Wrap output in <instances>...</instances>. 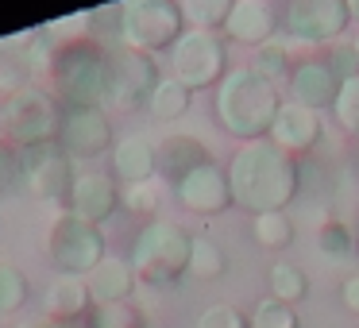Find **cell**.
Here are the masks:
<instances>
[{
    "mask_svg": "<svg viewBox=\"0 0 359 328\" xmlns=\"http://www.w3.org/2000/svg\"><path fill=\"white\" fill-rule=\"evenodd\" d=\"M355 50H359V35H355Z\"/></svg>",
    "mask_w": 359,
    "mask_h": 328,
    "instance_id": "42",
    "label": "cell"
},
{
    "mask_svg": "<svg viewBox=\"0 0 359 328\" xmlns=\"http://www.w3.org/2000/svg\"><path fill=\"white\" fill-rule=\"evenodd\" d=\"M143 328H166V324H155V320H147V324H143Z\"/></svg>",
    "mask_w": 359,
    "mask_h": 328,
    "instance_id": "41",
    "label": "cell"
},
{
    "mask_svg": "<svg viewBox=\"0 0 359 328\" xmlns=\"http://www.w3.org/2000/svg\"><path fill=\"white\" fill-rule=\"evenodd\" d=\"M66 212L101 228L104 220H112L120 212V182L104 170H81L74 178L70 197H66Z\"/></svg>",
    "mask_w": 359,
    "mask_h": 328,
    "instance_id": "14",
    "label": "cell"
},
{
    "mask_svg": "<svg viewBox=\"0 0 359 328\" xmlns=\"http://www.w3.org/2000/svg\"><path fill=\"white\" fill-rule=\"evenodd\" d=\"M86 286H89L93 305H120V301H132L140 278H135V271H132V263H128V259L104 255L101 263L93 266V274L86 278Z\"/></svg>",
    "mask_w": 359,
    "mask_h": 328,
    "instance_id": "20",
    "label": "cell"
},
{
    "mask_svg": "<svg viewBox=\"0 0 359 328\" xmlns=\"http://www.w3.org/2000/svg\"><path fill=\"white\" fill-rule=\"evenodd\" d=\"M0 139H4V128H0Z\"/></svg>",
    "mask_w": 359,
    "mask_h": 328,
    "instance_id": "43",
    "label": "cell"
},
{
    "mask_svg": "<svg viewBox=\"0 0 359 328\" xmlns=\"http://www.w3.org/2000/svg\"><path fill=\"white\" fill-rule=\"evenodd\" d=\"M0 128H4V143H12L16 151L55 143L62 128V104L55 101L50 89L32 81L20 93L0 101Z\"/></svg>",
    "mask_w": 359,
    "mask_h": 328,
    "instance_id": "5",
    "label": "cell"
},
{
    "mask_svg": "<svg viewBox=\"0 0 359 328\" xmlns=\"http://www.w3.org/2000/svg\"><path fill=\"white\" fill-rule=\"evenodd\" d=\"M109 163H112V178L124 182V186H140V182H151V178L158 174L155 139H151V135H143V132L124 135V139L112 143Z\"/></svg>",
    "mask_w": 359,
    "mask_h": 328,
    "instance_id": "18",
    "label": "cell"
},
{
    "mask_svg": "<svg viewBox=\"0 0 359 328\" xmlns=\"http://www.w3.org/2000/svg\"><path fill=\"white\" fill-rule=\"evenodd\" d=\"M266 286H271V294L266 297H274V301H282V305H302L305 297H309V274L302 271L297 263H274L271 271H266Z\"/></svg>",
    "mask_w": 359,
    "mask_h": 328,
    "instance_id": "23",
    "label": "cell"
},
{
    "mask_svg": "<svg viewBox=\"0 0 359 328\" xmlns=\"http://www.w3.org/2000/svg\"><path fill=\"white\" fill-rule=\"evenodd\" d=\"M47 78L62 109H104L109 104V47L97 39L62 43L55 47Z\"/></svg>",
    "mask_w": 359,
    "mask_h": 328,
    "instance_id": "3",
    "label": "cell"
},
{
    "mask_svg": "<svg viewBox=\"0 0 359 328\" xmlns=\"http://www.w3.org/2000/svg\"><path fill=\"white\" fill-rule=\"evenodd\" d=\"M194 328H251V324H248V313L236 309L232 301H212L197 313Z\"/></svg>",
    "mask_w": 359,
    "mask_h": 328,
    "instance_id": "33",
    "label": "cell"
},
{
    "mask_svg": "<svg viewBox=\"0 0 359 328\" xmlns=\"http://www.w3.org/2000/svg\"><path fill=\"white\" fill-rule=\"evenodd\" d=\"M182 32H186V16H182L178 0H128V4H120V47H132L155 58L158 50H170Z\"/></svg>",
    "mask_w": 359,
    "mask_h": 328,
    "instance_id": "6",
    "label": "cell"
},
{
    "mask_svg": "<svg viewBox=\"0 0 359 328\" xmlns=\"http://www.w3.org/2000/svg\"><path fill=\"white\" fill-rule=\"evenodd\" d=\"M228 66V39L220 32L186 27L178 43L170 47V78H178L189 93L197 89H217L224 81Z\"/></svg>",
    "mask_w": 359,
    "mask_h": 328,
    "instance_id": "7",
    "label": "cell"
},
{
    "mask_svg": "<svg viewBox=\"0 0 359 328\" xmlns=\"http://www.w3.org/2000/svg\"><path fill=\"white\" fill-rule=\"evenodd\" d=\"M104 255H109V243H104V232L97 224L74 217V212L55 217V224L47 232V259L58 274L89 278Z\"/></svg>",
    "mask_w": 359,
    "mask_h": 328,
    "instance_id": "8",
    "label": "cell"
},
{
    "mask_svg": "<svg viewBox=\"0 0 359 328\" xmlns=\"http://www.w3.org/2000/svg\"><path fill=\"white\" fill-rule=\"evenodd\" d=\"M228 12H232V0H186L182 4L186 27H201V32H220Z\"/></svg>",
    "mask_w": 359,
    "mask_h": 328,
    "instance_id": "29",
    "label": "cell"
},
{
    "mask_svg": "<svg viewBox=\"0 0 359 328\" xmlns=\"http://www.w3.org/2000/svg\"><path fill=\"white\" fill-rule=\"evenodd\" d=\"M325 62H328V70L336 74L340 81H351V78H359V50H355V43H332V47L325 50Z\"/></svg>",
    "mask_w": 359,
    "mask_h": 328,
    "instance_id": "37",
    "label": "cell"
},
{
    "mask_svg": "<svg viewBox=\"0 0 359 328\" xmlns=\"http://www.w3.org/2000/svg\"><path fill=\"white\" fill-rule=\"evenodd\" d=\"M332 116H336V124H340L344 132L359 139V78H351V81L340 86V97H336V104H332Z\"/></svg>",
    "mask_w": 359,
    "mask_h": 328,
    "instance_id": "34",
    "label": "cell"
},
{
    "mask_svg": "<svg viewBox=\"0 0 359 328\" xmlns=\"http://www.w3.org/2000/svg\"><path fill=\"white\" fill-rule=\"evenodd\" d=\"M251 70H259L266 81H274V86H278L282 78H290V74H294V50H290V39L274 35L271 43H263V47L255 50V58H251Z\"/></svg>",
    "mask_w": 359,
    "mask_h": 328,
    "instance_id": "27",
    "label": "cell"
},
{
    "mask_svg": "<svg viewBox=\"0 0 359 328\" xmlns=\"http://www.w3.org/2000/svg\"><path fill=\"white\" fill-rule=\"evenodd\" d=\"M158 205H163V189L151 182H140V186H124L120 189V209H128L132 217H147L158 220Z\"/></svg>",
    "mask_w": 359,
    "mask_h": 328,
    "instance_id": "32",
    "label": "cell"
},
{
    "mask_svg": "<svg viewBox=\"0 0 359 328\" xmlns=\"http://www.w3.org/2000/svg\"><path fill=\"white\" fill-rule=\"evenodd\" d=\"M220 35L232 43H243V47H263L278 35V16L266 0H232V12H228Z\"/></svg>",
    "mask_w": 359,
    "mask_h": 328,
    "instance_id": "16",
    "label": "cell"
},
{
    "mask_svg": "<svg viewBox=\"0 0 359 328\" xmlns=\"http://www.w3.org/2000/svg\"><path fill=\"white\" fill-rule=\"evenodd\" d=\"M297 228L286 212H263V217H251V240L263 251H286L294 243Z\"/></svg>",
    "mask_w": 359,
    "mask_h": 328,
    "instance_id": "26",
    "label": "cell"
},
{
    "mask_svg": "<svg viewBox=\"0 0 359 328\" xmlns=\"http://www.w3.org/2000/svg\"><path fill=\"white\" fill-rule=\"evenodd\" d=\"M58 147L81 163V158H97L112 151V120L104 109H62V128H58Z\"/></svg>",
    "mask_w": 359,
    "mask_h": 328,
    "instance_id": "12",
    "label": "cell"
},
{
    "mask_svg": "<svg viewBox=\"0 0 359 328\" xmlns=\"http://www.w3.org/2000/svg\"><path fill=\"white\" fill-rule=\"evenodd\" d=\"M228 186H232V205L251 217L286 212L302 193V163L274 147L271 139L240 143L228 163Z\"/></svg>",
    "mask_w": 359,
    "mask_h": 328,
    "instance_id": "1",
    "label": "cell"
},
{
    "mask_svg": "<svg viewBox=\"0 0 359 328\" xmlns=\"http://www.w3.org/2000/svg\"><path fill=\"white\" fill-rule=\"evenodd\" d=\"M12 193H24V166H20V151L0 139V197Z\"/></svg>",
    "mask_w": 359,
    "mask_h": 328,
    "instance_id": "36",
    "label": "cell"
},
{
    "mask_svg": "<svg viewBox=\"0 0 359 328\" xmlns=\"http://www.w3.org/2000/svg\"><path fill=\"white\" fill-rule=\"evenodd\" d=\"M189 104H194V93H189L178 78L163 74V81L155 86V93H151V101H147V112L155 120H163V124H174V120H182L189 112Z\"/></svg>",
    "mask_w": 359,
    "mask_h": 328,
    "instance_id": "22",
    "label": "cell"
},
{
    "mask_svg": "<svg viewBox=\"0 0 359 328\" xmlns=\"http://www.w3.org/2000/svg\"><path fill=\"white\" fill-rule=\"evenodd\" d=\"M348 12H351V20H359V0H348Z\"/></svg>",
    "mask_w": 359,
    "mask_h": 328,
    "instance_id": "40",
    "label": "cell"
},
{
    "mask_svg": "<svg viewBox=\"0 0 359 328\" xmlns=\"http://www.w3.org/2000/svg\"><path fill=\"white\" fill-rule=\"evenodd\" d=\"M355 240H359V228H355Z\"/></svg>",
    "mask_w": 359,
    "mask_h": 328,
    "instance_id": "44",
    "label": "cell"
},
{
    "mask_svg": "<svg viewBox=\"0 0 359 328\" xmlns=\"http://www.w3.org/2000/svg\"><path fill=\"white\" fill-rule=\"evenodd\" d=\"M282 104L286 101H282L278 86L266 81L251 66H232L224 74V81L217 86V97H212L217 124L240 143L266 139L274 120H278V112H282Z\"/></svg>",
    "mask_w": 359,
    "mask_h": 328,
    "instance_id": "2",
    "label": "cell"
},
{
    "mask_svg": "<svg viewBox=\"0 0 359 328\" xmlns=\"http://www.w3.org/2000/svg\"><path fill=\"white\" fill-rule=\"evenodd\" d=\"M286 39L309 43V47H332L348 32L351 12L348 0H290L286 4Z\"/></svg>",
    "mask_w": 359,
    "mask_h": 328,
    "instance_id": "10",
    "label": "cell"
},
{
    "mask_svg": "<svg viewBox=\"0 0 359 328\" xmlns=\"http://www.w3.org/2000/svg\"><path fill=\"white\" fill-rule=\"evenodd\" d=\"M143 313L135 309L132 301H120V305H93L86 317V328H143Z\"/></svg>",
    "mask_w": 359,
    "mask_h": 328,
    "instance_id": "31",
    "label": "cell"
},
{
    "mask_svg": "<svg viewBox=\"0 0 359 328\" xmlns=\"http://www.w3.org/2000/svg\"><path fill=\"white\" fill-rule=\"evenodd\" d=\"M189 274H194V278H201V282H220L228 274V251L220 247L212 235H194Z\"/></svg>",
    "mask_w": 359,
    "mask_h": 328,
    "instance_id": "25",
    "label": "cell"
},
{
    "mask_svg": "<svg viewBox=\"0 0 359 328\" xmlns=\"http://www.w3.org/2000/svg\"><path fill=\"white\" fill-rule=\"evenodd\" d=\"M320 135H325V124H320L317 112H309V109H302V104L286 101L266 139H271L274 147H282L286 155L297 158V155H309V151H317Z\"/></svg>",
    "mask_w": 359,
    "mask_h": 328,
    "instance_id": "17",
    "label": "cell"
},
{
    "mask_svg": "<svg viewBox=\"0 0 359 328\" xmlns=\"http://www.w3.org/2000/svg\"><path fill=\"white\" fill-rule=\"evenodd\" d=\"M35 328H81V324H74V320H55V317H39Z\"/></svg>",
    "mask_w": 359,
    "mask_h": 328,
    "instance_id": "39",
    "label": "cell"
},
{
    "mask_svg": "<svg viewBox=\"0 0 359 328\" xmlns=\"http://www.w3.org/2000/svg\"><path fill=\"white\" fill-rule=\"evenodd\" d=\"M251 328H302V317H297L294 305H282L274 297H259L248 313Z\"/></svg>",
    "mask_w": 359,
    "mask_h": 328,
    "instance_id": "30",
    "label": "cell"
},
{
    "mask_svg": "<svg viewBox=\"0 0 359 328\" xmlns=\"http://www.w3.org/2000/svg\"><path fill=\"white\" fill-rule=\"evenodd\" d=\"M155 151H158V174H163L170 186H178V182L186 178V174H194L197 166L212 163L205 139H197V135H189V132H170L166 139L155 143Z\"/></svg>",
    "mask_w": 359,
    "mask_h": 328,
    "instance_id": "19",
    "label": "cell"
},
{
    "mask_svg": "<svg viewBox=\"0 0 359 328\" xmlns=\"http://www.w3.org/2000/svg\"><path fill=\"white\" fill-rule=\"evenodd\" d=\"M317 251L325 259H332V263H348V259H355V251H359L355 228H351L348 220H340V217H328L325 224L317 228Z\"/></svg>",
    "mask_w": 359,
    "mask_h": 328,
    "instance_id": "24",
    "label": "cell"
},
{
    "mask_svg": "<svg viewBox=\"0 0 359 328\" xmlns=\"http://www.w3.org/2000/svg\"><path fill=\"white\" fill-rule=\"evenodd\" d=\"M189 251H194V232H186V224L178 220L158 217L140 228L128 263L135 278L147 286H178L189 274Z\"/></svg>",
    "mask_w": 359,
    "mask_h": 328,
    "instance_id": "4",
    "label": "cell"
},
{
    "mask_svg": "<svg viewBox=\"0 0 359 328\" xmlns=\"http://www.w3.org/2000/svg\"><path fill=\"white\" fill-rule=\"evenodd\" d=\"M174 197L186 212H197V217H217V212L232 209V186H228V166L220 163H205L197 166L194 174L174 186Z\"/></svg>",
    "mask_w": 359,
    "mask_h": 328,
    "instance_id": "13",
    "label": "cell"
},
{
    "mask_svg": "<svg viewBox=\"0 0 359 328\" xmlns=\"http://www.w3.org/2000/svg\"><path fill=\"white\" fill-rule=\"evenodd\" d=\"M20 166H24V193H32L35 201H66L74 189V178H78L74 158L58 143L24 147Z\"/></svg>",
    "mask_w": 359,
    "mask_h": 328,
    "instance_id": "11",
    "label": "cell"
},
{
    "mask_svg": "<svg viewBox=\"0 0 359 328\" xmlns=\"http://www.w3.org/2000/svg\"><path fill=\"white\" fill-rule=\"evenodd\" d=\"M340 305H344V313L359 317V271L348 274V278L340 282Z\"/></svg>",
    "mask_w": 359,
    "mask_h": 328,
    "instance_id": "38",
    "label": "cell"
},
{
    "mask_svg": "<svg viewBox=\"0 0 359 328\" xmlns=\"http://www.w3.org/2000/svg\"><path fill=\"white\" fill-rule=\"evenodd\" d=\"M32 297V282L16 263L0 259V317H16Z\"/></svg>",
    "mask_w": 359,
    "mask_h": 328,
    "instance_id": "28",
    "label": "cell"
},
{
    "mask_svg": "<svg viewBox=\"0 0 359 328\" xmlns=\"http://www.w3.org/2000/svg\"><path fill=\"white\" fill-rule=\"evenodd\" d=\"M340 86H344V81L328 70L325 58H305V62H297L294 74H290V101L320 116L325 109H332V104H336Z\"/></svg>",
    "mask_w": 359,
    "mask_h": 328,
    "instance_id": "15",
    "label": "cell"
},
{
    "mask_svg": "<svg viewBox=\"0 0 359 328\" xmlns=\"http://www.w3.org/2000/svg\"><path fill=\"white\" fill-rule=\"evenodd\" d=\"M158 81H163V74H158V62L151 55H140V50L120 47V43L109 47V104L112 109L120 112L147 109Z\"/></svg>",
    "mask_w": 359,
    "mask_h": 328,
    "instance_id": "9",
    "label": "cell"
},
{
    "mask_svg": "<svg viewBox=\"0 0 359 328\" xmlns=\"http://www.w3.org/2000/svg\"><path fill=\"white\" fill-rule=\"evenodd\" d=\"M43 309H47V317H55V320H74V324H81V320L89 317V309H93V297H89L86 278L58 274V278L47 286V294H43Z\"/></svg>",
    "mask_w": 359,
    "mask_h": 328,
    "instance_id": "21",
    "label": "cell"
},
{
    "mask_svg": "<svg viewBox=\"0 0 359 328\" xmlns=\"http://www.w3.org/2000/svg\"><path fill=\"white\" fill-rule=\"evenodd\" d=\"M24 86H32V74L24 70V62H20L4 43H0V101L12 97V93H20Z\"/></svg>",
    "mask_w": 359,
    "mask_h": 328,
    "instance_id": "35",
    "label": "cell"
}]
</instances>
